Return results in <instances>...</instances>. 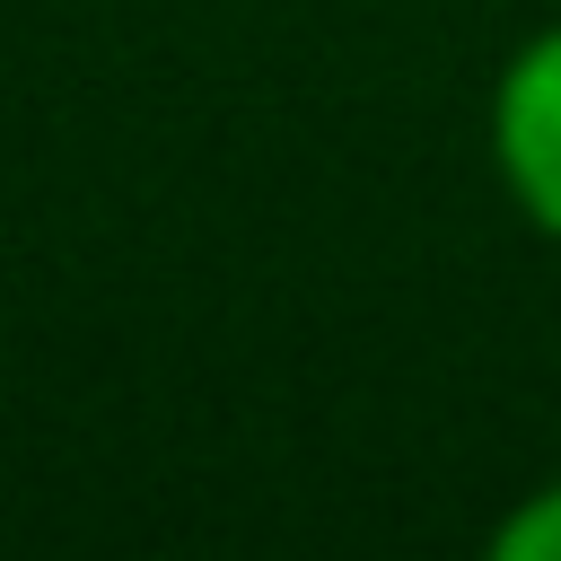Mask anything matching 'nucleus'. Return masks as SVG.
<instances>
[{"instance_id": "nucleus-1", "label": "nucleus", "mask_w": 561, "mask_h": 561, "mask_svg": "<svg viewBox=\"0 0 561 561\" xmlns=\"http://www.w3.org/2000/svg\"><path fill=\"white\" fill-rule=\"evenodd\" d=\"M482 131H491V167H500V193L517 202V219L561 245V18L535 26L500 61Z\"/></svg>"}, {"instance_id": "nucleus-2", "label": "nucleus", "mask_w": 561, "mask_h": 561, "mask_svg": "<svg viewBox=\"0 0 561 561\" xmlns=\"http://www.w3.org/2000/svg\"><path fill=\"white\" fill-rule=\"evenodd\" d=\"M491 552H500V561H561V473L535 482V491L491 526Z\"/></svg>"}]
</instances>
